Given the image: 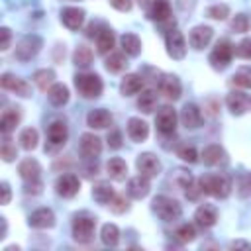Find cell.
I'll use <instances>...</instances> for the list:
<instances>
[{
	"mask_svg": "<svg viewBox=\"0 0 251 251\" xmlns=\"http://www.w3.org/2000/svg\"><path fill=\"white\" fill-rule=\"evenodd\" d=\"M239 192L241 196H251V176H245L239 184Z\"/></svg>",
	"mask_w": 251,
	"mask_h": 251,
	"instance_id": "51",
	"label": "cell"
},
{
	"mask_svg": "<svg viewBox=\"0 0 251 251\" xmlns=\"http://www.w3.org/2000/svg\"><path fill=\"white\" fill-rule=\"evenodd\" d=\"M0 84H2V88H4V90L16 92V94H18V96H22V98L31 96V86H29L24 78L14 76V75H10V73H4V75H2Z\"/></svg>",
	"mask_w": 251,
	"mask_h": 251,
	"instance_id": "10",
	"label": "cell"
},
{
	"mask_svg": "<svg viewBox=\"0 0 251 251\" xmlns=\"http://www.w3.org/2000/svg\"><path fill=\"white\" fill-rule=\"evenodd\" d=\"M126 67H127V61H126L124 53H112L106 59V69L110 73H122V71H126Z\"/></svg>",
	"mask_w": 251,
	"mask_h": 251,
	"instance_id": "39",
	"label": "cell"
},
{
	"mask_svg": "<svg viewBox=\"0 0 251 251\" xmlns=\"http://www.w3.org/2000/svg\"><path fill=\"white\" fill-rule=\"evenodd\" d=\"M202 161L210 167H218V165H226L227 163V153L224 147L220 145H208L202 151Z\"/></svg>",
	"mask_w": 251,
	"mask_h": 251,
	"instance_id": "23",
	"label": "cell"
},
{
	"mask_svg": "<svg viewBox=\"0 0 251 251\" xmlns=\"http://www.w3.org/2000/svg\"><path fill=\"white\" fill-rule=\"evenodd\" d=\"M106 171H108V175H110L114 180H124L126 175H127V165H126L124 159L112 157V159L108 161V165H106Z\"/></svg>",
	"mask_w": 251,
	"mask_h": 251,
	"instance_id": "32",
	"label": "cell"
},
{
	"mask_svg": "<svg viewBox=\"0 0 251 251\" xmlns=\"http://www.w3.org/2000/svg\"><path fill=\"white\" fill-rule=\"evenodd\" d=\"M176 112H175V108H171V106H163L159 112H157V116H155V126H157V129L163 133V135H169V133H175V129H176Z\"/></svg>",
	"mask_w": 251,
	"mask_h": 251,
	"instance_id": "8",
	"label": "cell"
},
{
	"mask_svg": "<svg viewBox=\"0 0 251 251\" xmlns=\"http://www.w3.org/2000/svg\"><path fill=\"white\" fill-rule=\"evenodd\" d=\"M249 25H251V22H249V18H247L245 14H237V16H233V20H231V29H233L235 33H245V31L249 29Z\"/></svg>",
	"mask_w": 251,
	"mask_h": 251,
	"instance_id": "45",
	"label": "cell"
},
{
	"mask_svg": "<svg viewBox=\"0 0 251 251\" xmlns=\"http://www.w3.org/2000/svg\"><path fill=\"white\" fill-rule=\"evenodd\" d=\"M202 194L216 196V198H226L231 192V180L226 175H204L198 180Z\"/></svg>",
	"mask_w": 251,
	"mask_h": 251,
	"instance_id": "1",
	"label": "cell"
},
{
	"mask_svg": "<svg viewBox=\"0 0 251 251\" xmlns=\"http://www.w3.org/2000/svg\"><path fill=\"white\" fill-rule=\"evenodd\" d=\"M96 173H98V165H96L94 161H92V165L84 167V176H88V178H90V176H92V175H96Z\"/></svg>",
	"mask_w": 251,
	"mask_h": 251,
	"instance_id": "55",
	"label": "cell"
},
{
	"mask_svg": "<svg viewBox=\"0 0 251 251\" xmlns=\"http://www.w3.org/2000/svg\"><path fill=\"white\" fill-rule=\"evenodd\" d=\"M153 212L163 220V222H175L182 216V208L180 204L171 198V196H155L153 198Z\"/></svg>",
	"mask_w": 251,
	"mask_h": 251,
	"instance_id": "3",
	"label": "cell"
},
{
	"mask_svg": "<svg viewBox=\"0 0 251 251\" xmlns=\"http://www.w3.org/2000/svg\"><path fill=\"white\" fill-rule=\"evenodd\" d=\"M229 82L233 86H239V88H251V67L237 69L235 75L229 78Z\"/></svg>",
	"mask_w": 251,
	"mask_h": 251,
	"instance_id": "38",
	"label": "cell"
},
{
	"mask_svg": "<svg viewBox=\"0 0 251 251\" xmlns=\"http://www.w3.org/2000/svg\"><path fill=\"white\" fill-rule=\"evenodd\" d=\"M20 145H22L25 151L35 149V147H37V129L25 127V129L20 133Z\"/></svg>",
	"mask_w": 251,
	"mask_h": 251,
	"instance_id": "40",
	"label": "cell"
},
{
	"mask_svg": "<svg viewBox=\"0 0 251 251\" xmlns=\"http://www.w3.org/2000/svg\"><path fill=\"white\" fill-rule=\"evenodd\" d=\"M120 45H122L124 53L129 55V57H137L141 53V41L135 33H124L120 37Z\"/></svg>",
	"mask_w": 251,
	"mask_h": 251,
	"instance_id": "31",
	"label": "cell"
},
{
	"mask_svg": "<svg viewBox=\"0 0 251 251\" xmlns=\"http://www.w3.org/2000/svg\"><path fill=\"white\" fill-rule=\"evenodd\" d=\"M110 4L120 12H129L131 10V0H110Z\"/></svg>",
	"mask_w": 251,
	"mask_h": 251,
	"instance_id": "50",
	"label": "cell"
},
{
	"mask_svg": "<svg viewBox=\"0 0 251 251\" xmlns=\"http://www.w3.org/2000/svg\"><path fill=\"white\" fill-rule=\"evenodd\" d=\"M108 206H110V210H112L114 214H124V212H127V208H129L126 196H122V194H114V198L110 200Z\"/></svg>",
	"mask_w": 251,
	"mask_h": 251,
	"instance_id": "46",
	"label": "cell"
},
{
	"mask_svg": "<svg viewBox=\"0 0 251 251\" xmlns=\"http://www.w3.org/2000/svg\"><path fill=\"white\" fill-rule=\"evenodd\" d=\"M175 237H176L180 243H190V241L196 237V229H194L192 224H182V226L176 227Z\"/></svg>",
	"mask_w": 251,
	"mask_h": 251,
	"instance_id": "41",
	"label": "cell"
},
{
	"mask_svg": "<svg viewBox=\"0 0 251 251\" xmlns=\"http://www.w3.org/2000/svg\"><path fill=\"white\" fill-rule=\"evenodd\" d=\"M0 35H2V39H0V49H2V51H6V49L10 47L12 33H10V29H8V27H2V29H0Z\"/></svg>",
	"mask_w": 251,
	"mask_h": 251,
	"instance_id": "49",
	"label": "cell"
},
{
	"mask_svg": "<svg viewBox=\"0 0 251 251\" xmlns=\"http://www.w3.org/2000/svg\"><path fill=\"white\" fill-rule=\"evenodd\" d=\"M114 188L108 184V182H96L94 188H92V196L98 204H110V200L114 198Z\"/></svg>",
	"mask_w": 251,
	"mask_h": 251,
	"instance_id": "34",
	"label": "cell"
},
{
	"mask_svg": "<svg viewBox=\"0 0 251 251\" xmlns=\"http://www.w3.org/2000/svg\"><path fill=\"white\" fill-rule=\"evenodd\" d=\"M86 124L88 127H94V129H104L112 124V114L104 108H96V110H90L88 116H86Z\"/></svg>",
	"mask_w": 251,
	"mask_h": 251,
	"instance_id": "24",
	"label": "cell"
},
{
	"mask_svg": "<svg viewBox=\"0 0 251 251\" xmlns=\"http://www.w3.org/2000/svg\"><path fill=\"white\" fill-rule=\"evenodd\" d=\"M96 27H98V24H94V22H92V24L86 27V35H88V37H96V35L100 33V31H96Z\"/></svg>",
	"mask_w": 251,
	"mask_h": 251,
	"instance_id": "56",
	"label": "cell"
},
{
	"mask_svg": "<svg viewBox=\"0 0 251 251\" xmlns=\"http://www.w3.org/2000/svg\"><path fill=\"white\" fill-rule=\"evenodd\" d=\"M249 96L245 94V92H241V90H231L227 96H226V106H227V110L233 114V116H241V114H245L247 112V108H249Z\"/></svg>",
	"mask_w": 251,
	"mask_h": 251,
	"instance_id": "13",
	"label": "cell"
},
{
	"mask_svg": "<svg viewBox=\"0 0 251 251\" xmlns=\"http://www.w3.org/2000/svg\"><path fill=\"white\" fill-rule=\"evenodd\" d=\"M176 155L184 161V163H196L198 161V151H196V147L194 145H180L178 149H176Z\"/></svg>",
	"mask_w": 251,
	"mask_h": 251,
	"instance_id": "43",
	"label": "cell"
},
{
	"mask_svg": "<svg viewBox=\"0 0 251 251\" xmlns=\"http://www.w3.org/2000/svg\"><path fill=\"white\" fill-rule=\"evenodd\" d=\"M78 147H80V153L84 159H96L102 151V141L94 133H82Z\"/></svg>",
	"mask_w": 251,
	"mask_h": 251,
	"instance_id": "15",
	"label": "cell"
},
{
	"mask_svg": "<svg viewBox=\"0 0 251 251\" xmlns=\"http://www.w3.org/2000/svg\"><path fill=\"white\" fill-rule=\"evenodd\" d=\"M137 108L141 112H145V114H151L157 108V94H155V90H151V88L143 90L139 94V98H137Z\"/></svg>",
	"mask_w": 251,
	"mask_h": 251,
	"instance_id": "33",
	"label": "cell"
},
{
	"mask_svg": "<svg viewBox=\"0 0 251 251\" xmlns=\"http://www.w3.org/2000/svg\"><path fill=\"white\" fill-rule=\"evenodd\" d=\"M61 22L73 31L80 29V25L84 24V10H80V8H63L61 10Z\"/></svg>",
	"mask_w": 251,
	"mask_h": 251,
	"instance_id": "22",
	"label": "cell"
},
{
	"mask_svg": "<svg viewBox=\"0 0 251 251\" xmlns=\"http://www.w3.org/2000/svg\"><path fill=\"white\" fill-rule=\"evenodd\" d=\"M100 239H102L104 245L116 247L118 241H120V229H118V226H114V224H104V226H102V231H100Z\"/></svg>",
	"mask_w": 251,
	"mask_h": 251,
	"instance_id": "35",
	"label": "cell"
},
{
	"mask_svg": "<svg viewBox=\"0 0 251 251\" xmlns=\"http://www.w3.org/2000/svg\"><path fill=\"white\" fill-rule=\"evenodd\" d=\"M18 173H20V176L24 178V182H37L39 176H41V165H39L35 159L27 157V159H24V161L20 163Z\"/></svg>",
	"mask_w": 251,
	"mask_h": 251,
	"instance_id": "18",
	"label": "cell"
},
{
	"mask_svg": "<svg viewBox=\"0 0 251 251\" xmlns=\"http://www.w3.org/2000/svg\"><path fill=\"white\" fill-rule=\"evenodd\" d=\"M67 135H69V131H67V124H65V122L55 120V122L49 124V127H47V139H49V143H51L53 147L65 145Z\"/></svg>",
	"mask_w": 251,
	"mask_h": 251,
	"instance_id": "19",
	"label": "cell"
},
{
	"mask_svg": "<svg viewBox=\"0 0 251 251\" xmlns=\"http://www.w3.org/2000/svg\"><path fill=\"white\" fill-rule=\"evenodd\" d=\"M0 222H2V231H0V239H4V237H6V231H8V226H6V218H0Z\"/></svg>",
	"mask_w": 251,
	"mask_h": 251,
	"instance_id": "57",
	"label": "cell"
},
{
	"mask_svg": "<svg viewBox=\"0 0 251 251\" xmlns=\"http://www.w3.org/2000/svg\"><path fill=\"white\" fill-rule=\"evenodd\" d=\"M135 167H137L139 175H143L147 178H153L161 173V161L153 153H141L135 161Z\"/></svg>",
	"mask_w": 251,
	"mask_h": 251,
	"instance_id": "11",
	"label": "cell"
},
{
	"mask_svg": "<svg viewBox=\"0 0 251 251\" xmlns=\"http://www.w3.org/2000/svg\"><path fill=\"white\" fill-rule=\"evenodd\" d=\"M31 78H33V82L37 84L39 90H49L47 86L55 84V82H53V80H55V73H53L51 69H39V71L33 73Z\"/></svg>",
	"mask_w": 251,
	"mask_h": 251,
	"instance_id": "36",
	"label": "cell"
},
{
	"mask_svg": "<svg viewBox=\"0 0 251 251\" xmlns=\"http://www.w3.org/2000/svg\"><path fill=\"white\" fill-rule=\"evenodd\" d=\"M75 86L82 98H98L102 94V80L94 73H78L75 76Z\"/></svg>",
	"mask_w": 251,
	"mask_h": 251,
	"instance_id": "2",
	"label": "cell"
},
{
	"mask_svg": "<svg viewBox=\"0 0 251 251\" xmlns=\"http://www.w3.org/2000/svg\"><path fill=\"white\" fill-rule=\"evenodd\" d=\"M194 220L200 227H212L218 222V210L212 204H202L194 212Z\"/></svg>",
	"mask_w": 251,
	"mask_h": 251,
	"instance_id": "21",
	"label": "cell"
},
{
	"mask_svg": "<svg viewBox=\"0 0 251 251\" xmlns=\"http://www.w3.org/2000/svg\"><path fill=\"white\" fill-rule=\"evenodd\" d=\"M165 45H167L169 57H173L176 61L184 59V55H186V41H184V37H182V33L178 29H175V27L167 29V33H165Z\"/></svg>",
	"mask_w": 251,
	"mask_h": 251,
	"instance_id": "7",
	"label": "cell"
},
{
	"mask_svg": "<svg viewBox=\"0 0 251 251\" xmlns=\"http://www.w3.org/2000/svg\"><path fill=\"white\" fill-rule=\"evenodd\" d=\"M143 88V76L139 75H126L122 78V84H120V90L124 96H133L137 92H141Z\"/></svg>",
	"mask_w": 251,
	"mask_h": 251,
	"instance_id": "28",
	"label": "cell"
},
{
	"mask_svg": "<svg viewBox=\"0 0 251 251\" xmlns=\"http://www.w3.org/2000/svg\"><path fill=\"white\" fill-rule=\"evenodd\" d=\"M47 98H49V102L53 106H65L69 102V88L65 84H61V82H55V84L49 86Z\"/></svg>",
	"mask_w": 251,
	"mask_h": 251,
	"instance_id": "29",
	"label": "cell"
},
{
	"mask_svg": "<svg viewBox=\"0 0 251 251\" xmlns=\"http://www.w3.org/2000/svg\"><path fill=\"white\" fill-rule=\"evenodd\" d=\"M27 224H29L31 227H35V229L53 227V226H55V214H53V210H49V208H39V210H35V212L29 214Z\"/></svg>",
	"mask_w": 251,
	"mask_h": 251,
	"instance_id": "16",
	"label": "cell"
},
{
	"mask_svg": "<svg viewBox=\"0 0 251 251\" xmlns=\"http://www.w3.org/2000/svg\"><path fill=\"white\" fill-rule=\"evenodd\" d=\"M73 63H75L76 67H80V69H86V67L92 63V51H90V47L78 45V47L75 49V53H73Z\"/></svg>",
	"mask_w": 251,
	"mask_h": 251,
	"instance_id": "37",
	"label": "cell"
},
{
	"mask_svg": "<svg viewBox=\"0 0 251 251\" xmlns=\"http://www.w3.org/2000/svg\"><path fill=\"white\" fill-rule=\"evenodd\" d=\"M235 55L241 59H247V61L251 59V37H245L235 45Z\"/></svg>",
	"mask_w": 251,
	"mask_h": 251,
	"instance_id": "47",
	"label": "cell"
},
{
	"mask_svg": "<svg viewBox=\"0 0 251 251\" xmlns=\"http://www.w3.org/2000/svg\"><path fill=\"white\" fill-rule=\"evenodd\" d=\"M212 35H214V29L210 25H196L190 29V35H188V41H190V47L194 49H204L208 47V43L212 41Z\"/></svg>",
	"mask_w": 251,
	"mask_h": 251,
	"instance_id": "14",
	"label": "cell"
},
{
	"mask_svg": "<svg viewBox=\"0 0 251 251\" xmlns=\"http://www.w3.org/2000/svg\"><path fill=\"white\" fill-rule=\"evenodd\" d=\"M180 122H182V126L186 129L200 127L202 126V112H200V108L196 104H192V102L184 104V108L180 110Z\"/></svg>",
	"mask_w": 251,
	"mask_h": 251,
	"instance_id": "17",
	"label": "cell"
},
{
	"mask_svg": "<svg viewBox=\"0 0 251 251\" xmlns=\"http://www.w3.org/2000/svg\"><path fill=\"white\" fill-rule=\"evenodd\" d=\"M147 16L153 22H167L171 18V4H169V0H153V4L147 10Z\"/></svg>",
	"mask_w": 251,
	"mask_h": 251,
	"instance_id": "26",
	"label": "cell"
},
{
	"mask_svg": "<svg viewBox=\"0 0 251 251\" xmlns=\"http://www.w3.org/2000/svg\"><path fill=\"white\" fill-rule=\"evenodd\" d=\"M233 53H235V47L231 45V41L229 39H220L216 43V47L212 49V53H210V65L218 71H224L231 63Z\"/></svg>",
	"mask_w": 251,
	"mask_h": 251,
	"instance_id": "5",
	"label": "cell"
},
{
	"mask_svg": "<svg viewBox=\"0 0 251 251\" xmlns=\"http://www.w3.org/2000/svg\"><path fill=\"white\" fill-rule=\"evenodd\" d=\"M114 45H116V35H114V31H112L110 27H102L100 33L96 35L98 53H100V55H106V53H110V51L114 49Z\"/></svg>",
	"mask_w": 251,
	"mask_h": 251,
	"instance_id": "27",
	"label": "cell"
},
{
	"mask_svg": "<svg viewBox=\"0 0 251 251\" xmlns=\"http://www.w3.org/2000/svg\"><path fill=\"white\" fill-rule=\"evenodd\" d=\"M22 120V114H20V108H10L2 114L0 118V131L2 133H10L12 129H16V126L20 124Z\"/></svg>",
	"mask_w": 251,
	"mask_h": 251,
	"instance_id": "30",
	"label": "cell"
},
{
	"mask_svg": "<svg viewBox=\"0 0 251 251\" xmlns=\"http://www.w3.org/2000/svg\"><path fill=\"white\" fill-rule=\"evenodd\" d=\"M176 4H178L180 10H192L194 4H196V0H176Z\"/></svg>",
	"mask_w": 251,
	"mask_h": 251,
	"instance_id": "54",
	"label": "cell"
},
{
	"mask_svg": "<svg viewBox=\"0 0 251 251\" xmlns=\"http://www.w3.org/2000/svg\"><path fill=\"white\" fill-rule=\"evenodd\" d=\"M94 227H96V218L88 214H76L73 218V237L78 243H90L94 239Z\"/></svg>",
	"mask_w": 251,
	"mask_h": 251,
	"instance_id": "4",
	"label": "cell"
},
{
	"mask_svg": "<svg viewBox=\"0 0 251 251\" xmlns=\"http://www.w3.org/2000/svg\"><path fill=\"white\" fill-rule=\"evenodd\" d=\"M159 92L167 98V100H178L180 98V92H182V86H180V80L175 76V75H165L159 78Z\"/></svg>",
	"mask_w": 251,
	"mask_h": 251,
	"instance_id": "12",
	"label": "cell"
},
{
	"mask_svg": "<svg viewBox=\"0 0 251 251\" xmlns=\"http://www.w3.org/2000/svg\"><path fill=\"white\" fill-rule=\"evenodd\" d=\"M10 186H8V182H2V204H8L10 202Z\"/></svg>",
	"mask_w": 251,
	"mask_h": 251,
	"instance_id": "53",
	"label": "cell"
},
{
	"mask_svg": "<svg viewBox=\"0 0 251 251\" xmlns=\"http://www.w3.org/2000/svg\"><path fill=\"white\" fill-rule=\"evenodd\" d=\"M206 16L212 20H226L229 16V8H227V4H214L206 10Z\"/></svg>",
	"mask_w": 251,
	"mask_h": 251,
	"instance_id": "44",
	"label": "cell"
},
{
	"mask_svg": "<svg viewBox=\"0 0 251 251\" xmlns=\"http://www.w3.org/2000/svg\"><path fill=\"white\" fill-rule=\"evenodd\" d=\"M127 135H129V139L141 143L149 135V126L139 118H129L127 120Z\"/></svg>",
	"mask_w": 251,
	"mask_h": 251,
	"instance_id": "25",
	"label": "cell"
},
{
	"mask_svg": "<svg viewBox=\"0 0 251 251\" xmlns=\"http://www.w3.org/2000/svg\"><path fill=\"white\" fill-rule=\"evenodd\" d=\"M41 47H43L41 37L35 35V33H27V35H24L18 41V45H16V57L20 61H29V59H33L41 51Z\"/></svg>",
	"mask_w": 251,
	"mask_h": 251,
	"instance_id": "6",
	"label": "cell"
},
{
	"mask_svg": "<svg viewBox=\"0 0 251 251\" xmlns=\"http://www.w3.org/2000/svg\"><path fill=\"white\" fill-rule=\"evenodd\" d=\"M229 249H251V243L237 239V241H231V243H229Z\"/></svg>",
	"mask_w": 251,
	"mask_h": 251,
	"instance_id": "52",
	"label": "cell"
},
{
	"mask_svg": "<svg viewBox=\"0 0 251 251\" xmlns=\"http://www.w3.org/2000/svg\"><path fill=\"white\" fill-rule=\"evenodd\" d=\"M108 145H110V149H120L124 145V139H122V131L120 129H112L108 133Z\"/></svg>",
	"mask_w": 251,
	"mask_h": 251,
	"instance_id": "48",
	"label": "cell"
},
{
	"mask_svg": "<svg viewBox=\"0 0 251 251\" xmlns=\"http://www.w3.org/2000/svg\"><path fill=\"white\" fill-rule=\"evenodd\" d=\"M0 155H2V159L6 163L14 161V157H16V145L12 143V139L8 137V133H4V139L0 143Z\"/></svg>",
	"mask_w": 251,
	"mask_h": 251,
	"instance_id": "42",
	"label": "cell"
},
{
	"mask_svg": "<svg viewBox=\"0 0 251 251\" xmlns=\"http://www.w3.org/2000/svg\"><path fill=\"white\" fill-rule=\"evenodd\" d=\"M149 190H151L149 178L143 176V175L133 176V178H129V182H127V194H129L131 198H135V200L145 198V196L149 194Z\"/></svg>",
	"mask_w": 251,
	"mask_h": 251,
	"instance_id": "20",
	"label": "cell"
},
{
	"mask_svg": "<svg viewBox=\"0 0 251 251\" xmlns=\"http://www.w3.org/2000/svg\"><path fill=\"white\" fill-rule=\"evenodd\" d=\"M80 190V180L76 175L73 173H67V175H61L55 182V192L63 198H73L76 192Z\"/></svg>",
	"mask_w": 251,
	"mask_h": 251,
	"instance_id": "9",
	"label": "cell"
},
{
	"mask_svg": "<svg viewBox=\"0 0 251 251\" xmlns=\"http://www.w3.org/2000/svg\"><path fill=\"white\" fill-rule=\"evenodd\" d=\"M137 4H139L141 8H147V10H149V6L153 4V0H137Z\"/></svg>",
	"mask_w": 251,
	"mask_h": 251,
	"instance_id": "58",
	"label": "cell"
}]
</instances>
